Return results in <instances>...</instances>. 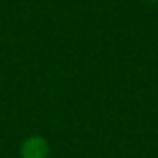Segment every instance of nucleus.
<instances>
[{"mask_svg":"<svg viewBox=\"0 0 158 158\" xmlns=\"http://www.w3.org/2000/svg\"><path fill=\"white\" fill-rule=\"evenodd\" d=\"M149 2H158V0H149Z\"/></svg>","mask_w":158,"mask_h":158,"instance_id":"f03ea898","label":"nucleus"},{"mask_svg":"<svg viewBox=\"0 0 158 158\" xmlns=\"http://www.w3.org/2000/svg\"><path fill=\"white\" fill-rule=\"evenodd\" d=\"M21 158H48V141L43 136H28L21 143Z\"/></svg>","mask_w":158,"mask_h":158,"instance_id":"f257e3e1","label":"nucleus"}]
</instances>
